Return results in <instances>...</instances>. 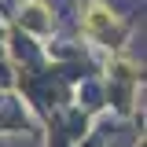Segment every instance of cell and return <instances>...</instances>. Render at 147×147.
Here are the masks:
<instances>
[{
    "instance_id": "1",
    "label": "cell",
    "mask_w": 147,
    "mask_h": 147,
    "mask_svg": "<svg viewBox=\"0 0 147 147\" xmlns=\"http://www.w3.org/2000/svg\"><path fill=\"white\" fill-rule=\"evenodd\" d=\"M107 22H110L107 7H103V4H92V7H88V30H103Z\"/></svg>"
}]
</instances>
